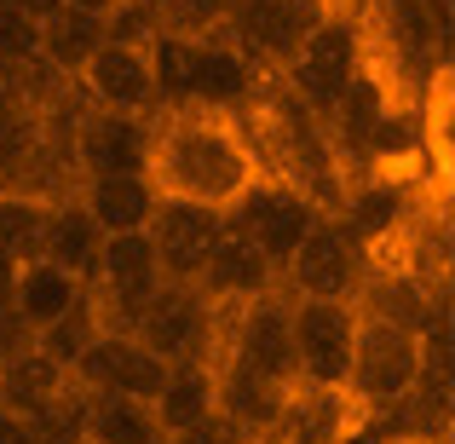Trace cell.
<instances>
[{"label":"cell","instance_id":"14","mask_svg":"<svg viewBox=\"0 0 455 444\" xmlns=\"http://www.w3.org/2000/svg\"><path fill=\"white\" fill-rule=\"evenodd\" d=\"M266 87V81L254 76V64H248L243 52L231 46V35H202V41H190V81H185V104H196V110H225V116H243L248 104H254V93Z\"/></svg>","mask_w":455,"mask_h":444},{"label":"cell","instance_id":"26","mask_svg":"<svg viewBox=\"0 0 455 444\" xmlns=\"http://www.w3.org/2000/svg\"><path fill=\"white\" fill-rule=\"evenodd\" d=\"M162 6V29L167 35H190V41H202V35H220L225 18H231L236 0H156Z\"/></svg>","mask_w":455,"mask_h":444},{"label":"cell","instance_id":"30","mask_svg":"<svg viewBox=\"0 0 455 444\" xmlns=\"http://www.w3.org/2000/svg\"><path fill=\"white\" fill-rule=\"evenodd\" d=\"M64 6H81V12H99V18H104V12H110L116 0H64Z\"/></svg>","mask_w":455,"mask_h":444},{"label":"cell","instance_id":"13","mask_svg":"<svg viewBox=\"0 0 455 444\" xmlns=\"http://www.w3.org/2000/svg\"><path fill=\"white\" fill-rule=\"evenodd\" d=\"M352 427H357V410L346 404V392L294 387L254 433H243V444H346Z\"/></svg>","mask_w":455,"mask_h":444},{"label":"cell","instance_id":"7","mask_svg":"<svg viewBox=\"0 0 455 444\" xmlns=\"http://www.w3.org/2000/svg\"><path fill=\"white\" fill-rule=\"evenodd\" d=\"M289 341H294V381L340 392L346 364H352V341H357V306H346V300H294Z\"/></svg>","mask_w":455,"mask_h":444},{"label":"cell","instance_id":"27","mask_svg":"<svg viewBox=\"0 0 455 444\" xmlns=\"http://www.w3.org/2000/svg\"><path fill=\"white\" fill-rule=\"evenodd\" d=\"M35 52H41V23L23 18L18 6H6V12H0V69L29 64Z\"/></svg>","mask_w":455,"mask_h":444},{"label":"cell","instance_id":"31","mask_svg":"<svg viewBox=\"0 0 455 444\" xmlns=\"http://www.w3.org/2000/svg\"><path fill=\"white\" fill-rule=\"evenodd\" d=\"M387 444H438V439H387Z\"/></svg>","mask_w":455,"mask_h":444},{"label":"cell","instance_id":"32","mask_svg":"<svg viewBox=\"0 0 455 444\" xmlns=\"http://www.w3.org/2000/svg\"><path fill=\"white\" fill-rule=\"evenodd\" d=\"M0 12H6V0H0Z\"/></svg>","mask_w":455,"mask_h":444},{"label":"cell","instance_id":"6","mask_svg":"<svg viewBox=\"0 0 455 444\" xmlns=\"http://www.w3.org/2000/svg\"><path fill=\"white\" fill-rule=\"evenodd\" d=\"M363 271H369V254L340 231L334 214H323L306 231V243L289 254V266L277 271V289L289 300H346L352 306L357 289H363Z\"/></svg>","mask_w":455,"mask_h":444},{"label":"cell","instance_id":"1","mask_svg":"<svg viewBox=\"0 0 455 444\" xmlns=\"http://www.w3.org/2000/svg\"><path fill=\"white\" fill-rule=\"evenodd\" d=\"M145 179L156 185V197L231 214L266 174H259V156H254V145H248L243 116L173 104V110L150 116Z\"/></svg>","mask_w":455,"mask_h":444},{"label":"cell","instance_id":"18","mask_svg":"<svg viewBox=\"0 0 455 444\" xmlns=\"http://www.w3.org/2000/svg\"><path fill=\"white\" fill-rule=\"evenodd\" d=\"M87 283H76L69 271H58L52 260H23L18 271H12V318L23 323V335H41L46 323H58L69 306L81 300Z\"/></svg>","mask_w":455,"mask_h":444},{"label":"cell","instance_id":"19","mask_svg":"<svg viewBox=\"0 0 455 444\" xmlns=\"http://www.w3.org/2000/svg\"><path fill=\"white\" fill-rule=\"evenodd\" d=\"M213 410H220V392H213V369L208 364H179V369H167L162 392L150 399V416H156V433H162V444L185 439L190 427H202Z\"/></svg>","mask_w":455,"mask_h":444},{"label":"cell","instance_id":"16","mask_svg":"<svg viewBox=\"0 0 455 444\" xmlns=\"http://www.w3.org/2000/svg\"><path fill=\"white\" fill-rule=\"evenodd\" d=\"M196 289L208 295L220 311H231V306H248V300H259V295L277 289V266H271L248 237H236L231 225H225V237L213 243V254H208V266H202Z\"/></svg>","mask_w":455,"mask_h":444},{"label":"cell","instance_id":"12","mask_svg":"<svg viewBox=\"0 0 455 444\" xmlns=\"http://www.w3.org/2000/svg\"><path fill=\"white\" fill-rule=\"evenodd\" d=\"M76 93L87 110H116V116H156V76H150V46H122L104 41L76 76Z\"/></svg>","mask_w":455,"mask_h":444},{"label":"cell","instance_id":"28","mask_svg":"<svg viewBox=\"0 0 455 444\" xmlns=\"http://www.w3.org/2000/svg\"><path fill=\"white\" fill-rule=\"evenodd\" d=\"M0 444H35L29 422H23V416H12V410H0Z\"/></svg>","mask_w":455,"mask_h":444},{"label":"cell","instance_id":"25","mask_svg":"<svg viewBox=\"0 0 455 444\" xmlns=\"http://www.w3.org/2000/svg\"><path fill=\"white\" fill-rule=\"evenodd\" d=\"M46 214L52 202H35V197H18V190H0V248L12 260H41V231H46Z\"/></svg>","mask_w":455,"mask_h":444},{"label":"cell","instance_id":"15","mask_svg":"<svg viewBox=\"0 0 455 444\" xmlns=\"http://www.w3.org/2000/svg\"><path fill=\"white\" fill-rule=\"evenodd\" d=\"M69 145H76L81 174H145L150 116H116V110H87V104H81Z\"/></svg>","mask_w":455,"mask_h":444},{"label":"cell","instance_id":"22","mask_svg":"<svg viewBox=\"0 0 455 444\" xmlns=\"http://www.w3.org/2000/svg\"><path fill=\"white\" fill-rule=\"evenodd\" d=\"M110 41L104 35V18L99 12H81V6H58L52 18H41V58L58 69L64 81H76L87 69V58Z\"/></svg>","mask_w":455,"mask_h":444},{"label":"cell","instance_id":"10","mask_svg":"<svg viewBox=\"0 0 455 444\" xmlns=\"http://www.w3.org/2000/svg\"><path fill=\"white\" fill-rule=\"evenodd\" d=\"M69 381H76L81 392H116V399L150 404L156 392H162V381H167V364L150 352V346H139L127 329H104L99 341L76 358Z\"/></svg>","mask_w":455,"mask_h":444},{"label":"cell","instance_id":"23","mask_svg":"<svg viewBox=\"0 0 455 444\" xmlns=\"http://www.w3.org/2000/svg\"><path fill=\"white\" fill-rule=\"evenodd\" d=\"M81 444H162L150 404L116 399V392H87V416H81Z\"/></svg>","mask_w":455,"mask_h":444},{"label":"cell","instance_id":"20","mask_svg":"<svg viewBox=\"0 0 455 444\" xmlns=\"http://www.w3.org/2000/svg\"><path fill=\"white\" fill-rule=\"evenodd\" d=\"M64 387H69V369L52 364V358H46L35 341H23L18 352L0 364V410L23 416V422H29L35 410H46V404H52Z\"/></svg>","mask_w":455,"mask_h":444},{"label":"cell","instance_id":"29","mask_svg":"<svg viewBox=\"0 0 455 444\" xmlns=\"http://www.w3.org/2000/svg\"><path fill=\"white\" fill-rule=\"evenodd\" d=\"M6 6H18L23 18H35V23H41V18H52V12L64 6V0H6Z\"/></svg>","mask_w":455,"mask_h":444},{"label":"cell","instance_id":"2","mask_svg":"<svg viewBox=\"0 0 455 444\" xmlns=\"http://www.w3.org/2000/svg\"><path fill=\"white\" fill-rule=\"evenodd\" d=\"M427 375V335L403 329V323L369 318L357 311V341L352 364H346V404L357 410V422H387L392 410L410 404V392Z\"/></svg>","mask_w":455,"mask_h":444},{"label":"cell","instance_id":"17","mask_svg":"<svg viewBox=\"0 0 455 444\" xmlns=\"http://www.w3.org/2000/svg\"><path fill=\"white\" fill-rule=\"evenodd\" d=\"M76 202L87 208V220L104 237L116 231H145L156 214V185L145 174H81Z\"/></svg>","mask_w":455,"mask_h":444},{"label":"cell","instance_id":"4","mask_svg":"<svg viewBox=\"0 0 455 444\" xmlns=\"http://www.w3.org/2000/svg\"><path fill=\"white\" fill-rule=\"evenodd\" d=\"M220 329H225V311L213 306L208 295L196 289V283H167L145 300V311L133 318V341L150 346L156 358H162L167 369L179 364H208L220 358Z\"/></svg>","mask_w":455,"mask_h":444},{"label":"cell","instance_id":"5","mask_svg":"<svg viewBox=\"0 0 455 444\" xmlns=\"http://www.w3.org/2000/svg\"><path fill=\"white\" fill-rule=\"evenodd\" d=\"M329 12H334L329 0H236L225 18V35L254 64L259 81H277Z\"/></svg>","mask_w":455,"mask_h":444},{"label":"cell","instance_id":"24","mask_svg":"<svg viewBox=\"0 0 455 444\" xmlns=\"http://www.w3.org/2000/svg\"><path fill=\"white\" fill-rule=\"evenodd\" d=\"M99 335H104V318H99V306H92V295L81 289V300H76V306H69V311H64L58 323H46L41 335H29V341L41 346V352L52 358V364L76 369V358L87 352V346L99 341Z\"/></svg>","mask_w":455,"mask_h":444},{"label":"cell","instance_id":"3","mask_svg":"<svg viewBox=\"0 0 455 444\" xmlns=\"http://www.w3.org/2000/svg\"><path fill=\"white\" fill-rule=\"evenodd\" d=\"M357 69H363V29H357V12L334 6L329 18L311 29V41L289 58V69L277 76V87L300 104L311 122H329Z\"/></svg>","mask_w":455,"mask_h":444},{"label":"cell","instance_id":"11","mask_svg":"<svg viewBox=\"0 0 455 444\" xmlns=\"http://www.w3.org/2000/svg\"><path fill=\"white\" fill-rule=\"evenodd\" d=\"M145 237H150L156 266H162L167 283H196L202 266H208V254H213V243L225 237V214L196 208V202L156 197V214H150Z\"/></svg>","mask_w":455,"mask_h":444},{"label":"cell","instance_id":"9","mask_svg":"<svg viewBox=\"0 0 455 444\" xmlns=\"http://www.w3.org/2000/svg\"><path fill=\"white\" fill-rule=\"evenodd\" d=\"M317 220H323L317 202H311L306 190H294V185H277V179H259V185L225 214V225H231L236 237H248L277 271L289 266V254L306 243V231Z\"/></svg>","mask_w":455,"mask_h":444},{"label":"cell","instance_id":"21","mask_svg":"<svg viewBox=\"0 0 455 444\" xmlns=\"http://www.w3.org/2000/svg\"><path fill=\"white\" fill-rule=\"evenodd\" d=\"M99 243H104V231L87 220V208H81L76 197H69V202H52L46 231H41V260H52L58 271H69L76 283H87L92 266H99Z\"/></svg>","mask_w":455,"mask_h":444},{"label":"cell","instance_id":"8","mask_svg":"<svg viewBox=\"0 0 455 444\" xmlns=\"http://www.w3.org/2000/svg\"><path fill=\"white\" fill-rule=\"evenodd\" d=\"M162 289V266L145 231H116L99 243V266L87 278V295L99 306L104 329H133V318L145 311V300Z\"/></svg>","mask_w":455,"mask_h":444}]
</instances>
